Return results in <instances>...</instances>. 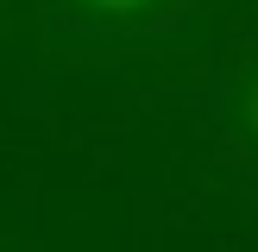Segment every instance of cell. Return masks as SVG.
Instances as JSON below:
<instances>
[{"mask_svg": "<svg viewBox=\"0 0 258 252\" xmlns=\"http://www.w3.org/2000/svg\"><path fill=\"white\" fill-rule=\"evenodd\" d=\"M246 133L258 139V76H252V88H246Z\"/></svg>", "mask_w": 258, "mask_h": 252, "instance_id": "cell-1", "label": "cell"}, {"mask_svg": "<svg viewBox=\"0 0 258 252\" xmlns=\"http://www.w3.org/2000/svg\"><path fill=\"white\" fill-rule=\"evenodd\" d=\"M88 7H101V13H139L145 0H88Z\"/></svg>", "mask_w": 258, "mask_h": 252, "instance_id": "cell-2", "label": "cell"}]
</instances>
